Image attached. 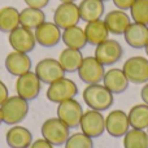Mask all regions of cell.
I'll return each mask as SVG.
<instances>
[{
	"label": "cell",
	"mask_w": 148,
	"mask_h": 148,
	"mask_svg": "<svg viewBox=\"0 0 148 148\" xmlns=\"http://www.w3.org/2000/svg\"><path fill=\"white\" fill-rule=\"evenodd\" d=\"M65 148H94V139L87 136L86 134L74 133L68 138Z\"/></svg>",
	"instance_id": "obj_30"
},
{
	"label": "cell",
	"mask_w": 148,
	"mask_h": 148,
	"mask_svg": "<svg viewBox=\"0 0 148 148\" xmlns=\"http://www.w3.org/2000/svg\"><path fill=\"white\" fill-rule=\"evenodd\" d=\"M144 49H146V53H147V56H148V44L146 46V48H144Z\"/></svg>",
	"instance_id": "obj_38"
},
{
	"label": "cell",
	"mask_w": 148,
	"mask_h": 148,
	"mask_svg": "<svg viewBox=\"0 0 148 148\" xmlns=\"http://www.w3.org/2000/svg\"><path fill=\"white\" fill-rule=\"evenodd\" d=\"M82 61H83V55H82V52L79 49L65 48L62 49L59 56V62L65 73L78 72Z\"/></svg>",
	"instance_id": "obj_24"
},
{
	"label": "cell",
	"mask_w": 148,
	"mask_h": 148,
	"mask_svg": "<svg viewBox=\"0 0 148 148\" xmlns=\"http://www.w3.org/2000/svg\"><path fill=\"white\" fill-rule=\"evenodd\" d=\"M123 148H148L147 131L130 129L123 135Z\"/></svg>",
	"instance_id": "obj_28"
},
{
	"label": "cell",
	"mask_w": 148,
	"mask_h": 148,
	"mask_svg": "<svg viewBox=\"0 0 148 148\" xmlns=\"http://www.w3.org/2000/svg\"><path fill=\"white\" fill-rule=\"evenodd\" d=\"M104 22L107 25L109 34L113 35H123L126 29L131 23V17L126 13V10L113 9L105 14Z\"/></svg>",
	"instance_id": "obj_17"
},
{
	"label": "cell",
	"mask_w": 148,
	"mask_h": 148,
	"mask_svg": "<svg viewBox=\"0 0 148 148\" xmlns=\"http://www.w3.org/2000/svg\"><path fill=\"white\" fill-rule=\"evenodd\" d=\"M103 84H104L113 95H120L129 88L130 82H129L127 77L125 75L122 69L110 68V69L107 70L104 74Z\"/></svg>",
	"instance_id": "obj_19"
},
{
	"label": "cell",
	"mask_w": 148,
	"mask_h": 148,
	"mask_svg": "<svg viewBox=\"0 0 148 148\" xmlns=\"http://www.w3.org/2000/svg\"><path fill=\"white\" fill-rule=\"evenodd\" d=\"M25 4L30 8H36V9H43L49 4V0H23Z\"/></svg>",
	"instance_id": "obj_31"
},
{
	"label": "cell",
	"mask_w": 148,
	"mask_h": 148,
	"mask_svg": "<svg viewBox=\"0 0 148 148\" xmlns=\"http://www.w3.org/2000/svg\"><path fill=\"white\" fill-rule=\"evenodd\" d=\"M147 134H148V127H147Z\"/></svg>",
	"instance_id": "obj_40"
},
{
	"label": "cell",
	"mask_w": 148,
	"mask_h": 148,
	"mask_svg": "<svg viewBox=\"0 0 148 148\" xmlns=\"http://www.w3.org/2000/svg\"><path fill=\"white\" fill-rule=\"evenodd\" d=\"M140 97H142V100H143L144 104L148 105V82H147V83H144V86L142 87V90H140Z\"/></svg>",
	"instance_id": "obj_35"
},
{
	"label": "cell",
	"mask_w": 148,
	"mask_h": 148,
	"mask_svg": "<svg viewBox=\"0 0 148 148\" xmlns=\"http://www.w3.org/2000/svg\"><path fill=\"white\" fill-rule=\"evenodd\" d=\"M101 1H104V3H105V1H108V0H101Z\"/></svg>",
	"instance_id": "obj_39"
},
{
	"label": "cell",
	"mask_w": 148,
	"mask_h": 148,
	"mask_svg": "<svg viewBox=\"0 0 148 148\" xmlns=\"http://www.w3.org/2000/svg\"><path fill=\"white\" fill-rule=\"evenodd\" d=\"M77 94H78V86L75 84V82L72 81L70 78L62 77V78L48 84L46 96L49 101L60 104L61 101H65V100L74 99L77 96Z\"/></svg>",
	"instance_id": "obj_4"
},
{
	"label": "cell",
	"mask_w": 148,
	"mask_h": 148,
	"mask_svg": "<svg viewBox=\"0 0 148 148\" xmlns=\"http://www.w3.org/2000/svg\"><path fill=\"white\" fill-rule=\"evenodd\" d=\"M81 21L78 5L75 3H60L53 12V22L61 30L77 26Z\"/></svg>",
	"instance_id": "obj_12"
},
{
	"label": "cell",
	"mask_w": 148,
	"mask_h": 148,
	"mask_svg": "<svg viewBox=\"0 0 148 148\" xmlns=\"http://www.w3.org/2000/svg\"><path fill=\"white\" fill-rule=\"evenodd\" d=\"M3 123V116H1V109H0V125Z\"/></svg>",
	"instance_id": "obj_37"
},
{
	"label": "cell",
	"mask_w": 148,
	"mask_h": 148,
	"mask_svg": "<svg viewBox=\"0 0 148 148\" xmlns=\"http://www.w3.org/2000/svg\"><path fill=\"white\" fill-rule=\"evenodd\" d=\"M79 127L82 133L90 138H100L105 131V117L101 114V112L88 109L83 112V116L79 122Z\"/></svg>",
	"instance_id": "obj_7"
},
{
	"label": "cell",
	"mask_w": 148,
	"mask_h": 148,
	"mask_svg": "<svg viewBox=\"0 0 148 148\" xmlns=\"http://www.w3.org/2000/svg\"><path fill=\"white\" fill-rule=\"evenodd\" d=\"M129 10L134 22L148 25V0H135Z\"/></svg>",
	"instance_id": "obj_29"
},
{
	"label": "cell",
	"mask_w": 148,
	"mask_h": 148,
	"mask_svg": "<svg viewBox=\"0 0 148 148\" xmlns=\"http://www.w3.org/2000/svg\"><path fill=\"white\" fill-rule=\"evenodd\" d=\"M9 97V91H8V87L5 86V83L0 79V105L5 101V100Z\"/></svg>",
	"instance_id": "obj_34"
},
{
	"label": "cell",
	"mask_w": 148,
	"mask_h": 148,
	"mask_svg": "<svg viewBox=\"0 0 148 148\" xmlns=\"http://www.w3.org/2000/svg\"><path fill=\"white\" fill-rule=\"evenodd\" d=\"M43 22H46V13L43 9L26 7L25 9L20 10V26L22 27L35 30Z\"/></svg>",
	"instance_id": "obj_25"
},
{
	"label": "cell",
	"mask_w": 148,
	"mask_h": 148,
	"mask_svg": "<svg viewBox=\"0 0 148 148\" xmlns=\"http://www.w3.org/2000/svg\"><path fill=\"white\" fill-rule=\"evenodd\" d=\"M29 148H53V146L49 142H47L44 138H39L36 140H34Z\"/></svg>",
	"instance_id": "obj_33"
},
{
	"label": "cell",
	"mask_w": 148,
	"mask_h": 148,
	"mask_svg": "<svg viewBox=\"0 0 148 148\" xmlns=\"http://www.w3.org/2000/svg\"><path fill=\"white\" fill-rule=\"evenodd\" d=\"M77 0H60V3H75Z\"/></svg>",
	"instance_id": "obj_36"
},
{
	"label": "cell",
	"mask_w": 148,
	"mask_h": 148,
	"mask_svg": "<svg viewBox=\"0 0 148 148\" xmlns=\"http://www.w3.org/2000/svg\"><path fill=\"white\" fill-rule=\"evenodd\" d=\"M34 73L38 75L40 82L44 84H51L52 82L65 77V72L60 65L59 60L52 59V57L40 60L35 65V72Z\"/></svg>",
	"instance_id": "obj_13"
},
{
	"label": "cell",
	"mask_w": 148,
	"mask_h": 148,
	"mask_svg": "<svg viewBox=\"0 0 148 148\" xmlns=\"http://www.w3.org/2000/svg\"><path fill=\"white\" fill-rule=\"evenodd\" d=\"M57 118L62 121L69 129H75L79 126L81 118L83 116V108L77 101L75 97L61 101L57 107Z\"/></svg>",
	"instance_id": "obj_11"
},
{
	"label": "cell",
	"mask_w": 148,
	"mask_h": 148,
	"mask_svg": "<svg viewBox=\"0 0 148 148\" xmlns=\"http://www.w3.org/2000/svg\"><path fill=\"white\" fill-rule=\"evenodd\" d=\"M42 136L53 147L64 146L70 136V129L60 118L52 117L46 120L40 127Z\"/></svg>",
	"instance_id": "obj_3"
},
{
	"label": "cell",
	"mask_w": 148,
	"mask_h": 148,
	"mask_svg": "<svg viewBox=\"0 0 148 148\" xmlns=\"http://www.w3.org/2000/svg\"><path fill=\"white\" fill-rule=\"evenodd\" d=\"M62 30L55 22H43L34 30L36 44L46 48H51L60 43Z\"/></svg>",
	"instance_id": "obj_15"
},
{
	"label": "cell",
	"mask_w": 148,
	"mask_h": 148,
	"mask_svg": "<svg viewBox=\"0 0 148 148\" xmlns=\"http://www.w3.org/2000/svg\"><path fill=\"white\" fill-rule=\"evenodd\" d=\"M123 38L131 48H146V46L148 44V26L143 25V23L131 22L123 33Z\"/></svg>",
	"instance_id": "obj_18"
},
{
	"label": "cell",
	"mask_w": 148,
	"mask_h": 148,
	"mask_svg": "<svg viewBox=\"0 0 148 148\" xmlns=\"http://www.w3.org/2000/svg\"><path fill=\"white\" fill-rule=\"evenodd\" d=\"M42 90V82L34 72L25 73L17 77L16 81V92L20 97L31 101L39 96Z\"/></svg>",
	"instance_id": "obj_8"
},
{
	"label": "cell",
	"mask_w": 148,
	"mask_h": 148,
	"mask_svg": "<svg viewBox=\"0 0 148 148\" xmlns=\"http://www.w3.org/2000/svg\"><path fill=\"white\" fill-rule=\"evenodd\" d=\"M5 142L9 148H29L33 143V134L27 127L13 125L5 134Z\"/></svg>",
	"instance_id": "obj_20"
},
{
	"label": "cell",
	"mask_w": 148,
	"mask_h": 148,
	"mask_svg": "<svg viewBox=\"0 0 148 148\" xmlns=\"http://www.w3.org/2000/svg\"><path fill=\"white\" fill-rule=\"evenodd\" d=\"M84 34H86L87 44L96 47L97 44L103 43L104 40L109 39V30L105 25L104 20H96L91 22H86L84 26Z\"/></svg>",
	"instance_id": "obj_21"
},
{
	"label": "cell",
	"mask_w": 148,
	"mask_h": 148,
	"mask_svg": "<svg viewBox=\"0 0 148 148\" xmlns=\"http://www.w3.org/2000/svg\"><path fill=\"white\" fill-rule=\"evenodd\" d=\"M147 26H148V25H147Z\"/></svg>",
	"instance_id": "obj_41"
},
{
	"label": "cell",
	"mask_w": 148,
	"mask_h": 148,
	"mask_svg": "<svg viewBox=\"0 0 148 148\" xmlns=\"http://www.w3.org/2000/svg\"><path fill=\"white\" fill-rule=\"evenodd\" d=\"M112 1H113V4L116 5V8H117V9L129 10L135 0H112Z\"/></svg>",
	"instance_id": "obj_32"
},
{
	"label": "cell",
	"mask_w": 148,
	"mask_h": 148,
	"mask_svg": "<svg viewBox=\"0 0 148 148\" xmlns=\"http://www.w3.org/2000/svg\"><path fill=\"white\" fill-rule=\"evenodd\" d=\"M61 40L64 42L66 48L79 49V51L87 46V39H86V34H84V29L79 27L78 25L62 30Z\"/></svg>",
	"instance_id": "obj_23"
},
{
	"label": "cell",
	"mask_w": 148,
	"mask_h": 148,
	"mask_svg": "<svg viewBox=\"0 0 148 148\" xmlns=\"http://www.w3.org/2000/svg\"><path fill=\"white\" fill-rule=\"evenodd\" d=\"M94 56L101 65L112 66L122 59L123 48L120 44V42L114 40V39H107L96 46Z\"/></svg>",
	"instance_id": "obj_6"
},
{
	"label": "cell",
	"mask_w": 148,
	"mask_h": 148,
	"mask_svg": "<svg viewBox=\"0 0 148 148\" xmlns=\"http://www.w3.org/2000/svg\"><path fill=\"white\" fill-rule=\"evenodd\" d=\"M77 73H78L79 79L83 83L95 84L103 82L105 74V66L100 64L95 56H86L83 57V61H82Z\"/></svg>",
	"instance_id": "obj_9"
},
{
	"label": "cell",
	"mask_w": 148,
	"mask_h": 148,
	"mask_svg": "<svg viewBox=\"0 0 148 148\" xmlns=\"http://www.w3.org/2000/svg\"><path fill=\"white\" fill-rule=\"evenodd\" d=\"M130 129L129 116L123 110L114 109L105 117V131L113 138H123Z\"/></svg>",
	"instance_id": "obj_14"
},
{
	"label": "cell",
	"mask_w": 148,
	"mask_h": 148,
	"mask_svg": "<svg viewBox=\"0 0 148 148\" xmlns=\"http://www.w3.org/2000/svg\"><path fill=\"white\" fill-rule=\"evenodd\" d=\"M82 97L84 100V104L90 109L97 112L108 110L114 103V95L101 83L87 84L83 90Z\"/></svg>",
	"instance_id": "obj_1"
},
{
	"label": "cell",
	"mask_w": 148,
	"mask_h": 148,
	"mask_svg": "<svg viewBox=\"0 0 148 148\" xmlns=\"http://www.w3.org/2000/svg\"><path fill=\"white\" fill-rule=\"evenodd\" d=\"M1 116H3V123H7L9 126L18 125L26 118L29 113V101L18 95L16 96H9L1 105Z\"/></svg>",
	"instance_id": "obj_2"
},
{
	"label": "cell",
	"mask_w": 148,
	"mask_h": 148,
	"mask_svg": "<svg viewBox=\"0 0 148 148\" xmlns=\"http://www.w3.org/2000/svg\"><path fill=\"white\" fill-rule=\"evenodd\" d=\"M131 129L146 130L148 127V105L142 103L130 108L127 113Z\"/></svg>",
	"instance_id": "obj_27"
},
{
	"label": "cell",
	"mask_w": 148,
	"mask_h": 148,
	"mask_svg": "<svg viewBox=\"0 0 148 148\" xmlns=\"http://www.w3.org/2000/svg\"><path fill=\"white\" fill-rule=\"evenodd\" d=\"M8 42L13 51L22 52V53H30L36 46L34 31L22 26H18L17 29L8 34Z\"/></svg>",
	"instance_id": "obj_10"
},
{
	"label": "cell",
	"mask_w": 148,
	"mask_h": 148,
	"mask_svg": "<svg viewBox=\"0 0 148 148\" xmlns=\"http://www.w3.org/2000/svg\"><path fill=\"white\" fill-rule=\"evenodd\" d=\"M78 9L81 20L84 22L101 20L105 12L104 1L101 0H82L78 4Z\"/></svg>",
	"instance_id": "obj_22"
},
{
	"label": "cell",
	"mask_w": 148,
	"mask_h": 148,
	"mask_svg": "<svg viewBox=\"0 0 148 148\" xmlns=\"http://www.w3.org/2000/svg\"><path fill=\"white\" fill-rule=\"evenodd\" d=\"M129 82L134 84H144L148 82V59L143 56H133L125 61L122 66Z\"/></svg>",
	"instance_id": "obj_5"
},
{
	"label": "cell",
	"mask_w": 148,
	"mask_h": 148,
	"mask_svg": "<svg viewBox=\"0 0 148 148\" xmlns=\"http://www.w3.org/2000/svg\"><path fill=\"white\" fill-rule=\"evenodd\" d=\"M4 65H5L7 72L9 74H12L14 77H20L25 73L31 72L33 62H31V59L27 53L12 51L5 57Z\"/></svg>",
	"instance_id": "obj_16"
},
{
	"label": "cell",
	"mask_w": 148,
	"mask_h": 148,
	"mask_svg": "<svg viewBox=\"0 0 148 148\" xmlns=\"http://www.w3.org/2000/svg\"><path fill=\"white\" fill-rule=\"evenodd\" d=\"M20 26V10L14 7H3L0 9V31L9 34Z\"/></svg>",
	"instance_id": "obj_26"
}]
</instances>
